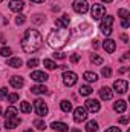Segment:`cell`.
Returning <instances> with one entry per match:
<instances>
[{"instance_id": "3", "label": "cell", "mask_w": 130, "mask_h": 132, "mask_svg": "<svg viewBox=\"0 0 130 132\" xmlns=\"http://www.w3.org/2000/svg\"><path fill=\"white\" fill-rule=\"evenodd\" d=\"M34 109H35L37 115H40V117H46V115H48V112H49L48 104H46L41 98H38V100H35V101H34Z\"/></svg>"}, {"instance_id": "46", "label": "cell", "mask_w": 130, "mask_h": 132, "mask_svg": "<svg viewBox=\"0 0 130 132\" xmlns=\"http://www.w3.org/2000/svg\"><path fill=\"white\" fill-rule=\"evenodd\" d=\"M121 40H123L124 43H129V37H127L126 34H123V35H121Z\"/></svg>"}, {"instance_id": "47", "label": "cell", "mask_w": 130, "mask_h": 132, "mask_svg": "<svg viewBox=\"0 0 130 132\" xmlns=\"http://www.w3.org/2000/svg\"><path fill=\"white\" fill-rule=\"evenodd\" d=\"M129 69H130L129 66H124V68H121V69H119V72H121V74H124V72H127Z\"/></svg>"}, {"instance_id": "22", "label": "cell", "mask_w": 130, "mask_h": 132, "mask_svg": "<svg viewBox=\"0 0 130 132\" xmlns=\"http://www.w3.org/2000/svg\"><path fill=\"white\" fill-rule=\"evenodd\" d=\"M22 65H23V62L20 57H12L8 60V66H11V68H20Z\"/></svg>"}, {"instance_id": "11", "label": "cell", "mask_w": 130, "mask_h": 132, "mask_svg": "<svg viewBox=\"0 0 130 132\" xmlns=\"http://www.w3.org/2000/svg\"><path fill=\"white\" fill-rule=\"evenodd\" d=\"M31 78H32L34 81L41 83V81H46L49 77H48V74H46V72H43V71H34L32 74H31Z\"/></svg>"}, {"instance_id": "2", "label": "cell", "mask_w": 130, "mask_h": 132, "mask_svg": "<svg viewBox=\"0 0 130 132\" xmlns=\"http://www.w3.org/2000/svg\"><path fill=\"white\" fill-rule=\"evenodd\" d=\"M70 37V31L67 28H58V29H52L48 35V45L54 49H60L63 48L67 40Z\"/></svg>"}, {"instance_id": "27", "label": "cell", "mask_w": 130, "mask_h": 132, "mask_svg": "<svg viewBox=\"0 0 130 132\" xmlns=\"http://www.w3.org/2000/svg\"><path fill=\"white\" fill-rule=\"evenodd\" d=\"M44 20H46V17L41 15V14H37V15H34L32 17V23L34 25H41V23H44Z\"/></svg>"}, {"instance_id": "5", "label": "cell", "mask_w": 130, "mask_h": 132, "mask_svg": "<svg viewBox=\"0 0 130 132\" xmlns=\"http://www.w3.org/2000/svg\"><path fill=\"white\" fill-rule=\"evenodd\" d=\"M78 81V75L72 71H64L63 72V83L66 86H73Z\"/></svg>"}, {"instance_id": "7", "label": "cell", "mask_w": 130, "mask_h": 132, "mask_svg": "<svg viewBox=\"0 0 130 132\" xmlns=\"http://www.w3.org/2000/svg\"><path fill=\"white\" fill-rule=\"evenodd\" d=\"M113 89H115V92H118V94H126L127 89H129L127 80H116V81L113 83Z\"/></svg>"}, {"instance_id": "45", "label": "cell", "mask_w": 130, "mask_h": 132, "mask_svg": "<svg viewBox=\"0 0 130 132\" xmlns=\"http://www.w3.org/2000/svg\"><path fill=\"white\" fill-rule=\"evenodd\" d=\"M129 57H130V52H126V54H124L119 60H121V62H126V60H129Z\"/></svg>"}, {"instance_id": "35", "label": "cell", "mask_w": 130, "mask_h": 132, "mask_svg": "<svg viewBox=\"0 0 130 132\" xmlns=\"http://www.w3.org/2000/svg\"><path fill=\"white\" fill-rule=\"evenodd\" d=\"M101 74H103V77H106V78H107V77H110V75H112V69L106 66V68H103V71H101Z\"/></svg>"}, {"instance_id": "18", "label": "cell", "mask_w": 130, "mask_h": 132, "mask_svg": "<svg viewBox=\"0 0 130 132\" xmlns=\"http://www.w3.org/2000/svg\"><path fill=\"white\" fill-rule=\"evenodd\" d=\"M113 109H115L116 112L123 114V112H126V109H127V103H126L124 100H118V101H115V104H113Z\"/></svg>"}, {"instance_id": "33", "label": "cell", "mask_w": 130, "mask_h": 132, "mask_svg": "<svg viewBox=\"0 0 130 132\" xmlns=\"http://www.w3.org/2000/svg\"><path fill=\"white\" fill-rule=\"evenodd\" d=\"M118 15H119L121 19H129L130 12L127 11V9H118Z\"/></svg>"}, {"instance_id": "26", "label": "cell", "mask_w": 130, "mask_h": 132, "mask_svg": "<svg viewBox=\"0 0 130 132\" xmlns=\"http://www.w3.org/2000/svg\"><path fill=\"white\" fill-rule=\"evenodd\" d=\"M86 131L89 132H97L98 131V123L97 121H87V125H86Z\"/></svg>"}, {"instance_id": "15", "label": "cell", "mask_w": 130, "mask_h": 132, "mask_svg": "<svg viewBox=\"0 0 130 132\" xmlns=\"http://www.w3.org/2000/svg\"><path fill=\"white\" fill-rule=\"evenodd\" d=\"M69 23H70V19H69V15H66V14L55 20V26H57V28H69Z\"/></svg>"}, {"instance_id": "23", "label": "cell", "mask_w": 130, "mask_h": 132, "mask_svg": "<svg viewBox=\"0 0 130 132\" xmlns=\"http://www.w3.org/2000/svg\"><path fill=\"white\" fill-rule=\"evenodd\" d=\"M20 111H22V112H25V114H29V112L32 111L31 103H28V101H22V103H20Z\"/></svg>"}, {"instance_id": "49", "label": "cell", "mask_w": 130, "mask_h": 132, "mask_svg": "<svg viewBox=\"0 0 130 132\" xmlns=\"http://www.w3.org/2000/svg\"><path fill=\"white\" fill-rule=\"evenodd\" d=\"M70 132H81V131H80V129H72Z\"/></svg>"}, {"instance_id": "51", "label": "cell", "mask_w": 130, "mask_h": 132, "mask_svg": "<svg viewBox=\"0 0 130 132\" xmlns=\"http://www.w3.org/2000/svg\"><path fill=\"white\" fill-rule=\"evenodd\" d=\"M25 132H32V131H31V129H28V131H25Z\"/></svg>"}, {"instance_id": "30", "label": "cell", "mask_w": 130, "mask_h": 132, "mask_svg": "<svg viewBox=\"0 0 130 132\" xmlns=\"http://www.w3.org/2000/svg\"><path fill=\"white\" fill-rule=\"evenodd\" d=\"M17 114H18V111H17V108H14V106H9V108L6 109V112H5L6 117H15Z\"/></svg>"}, {"instance_id": "42", "label": "cell", "mask_w": 130, "mask_h": 132, "mask_svg": "<svg viewBox=\"0 0 130 132\" xmlns=\"http://www.w3.org/2000/svg\"><path fill=\"white\" fill-rule=\"evenodd\" d=\"M119 123H123V125H126V123H129V117H127V115H124V117H121V118H119Z\"/></svg>"}, {"instance_id": "20", "label": "cell", "mask_w": 130, "mask_h": 132, "mask_svg": "<svg viewBox=\"0 0 130 132\" xmlns=\"http://www.w3.org/2000/svg\"><path fill=\"white\" fill-rule=\"evenodd\" d=\"M112 25H113V17L106 15V17H103V22H101L99 28H112Z\"/></svg>"}, {"instance_id": "43", "label": "cell", "mask_w": 130, "mask_h": 132, "mask_svg": "<svg viewBox=\"0 0 130 132\" xmlns=\"http://www.w3.org/2000/svg\"><path fill=\"white\" fill-rule=\"evenodd\" d=\"M106 132H121V129H119V128H115V126H112V128H109Z\"/></svg>"}, {"instance_id": "8", "label": "cell", "mask_w": 130, "mask_h": 132, "mask_svg": "<svg viewBox=\"0 0 130 132\" xmlns=\"http://www.w3.org/2000/svg\"><path fill=\"white\" fill-rule=\"evenodd\" d=\"M87 118V111H86V108H77L75 111H73V120L77 121V123H81V121H84Z\"/></svg>"}, {"instance_id": "16", "label": "cell", "mask_w": 130, "mask_h": 132, "mask_svg": "<svg viewBox=\"0 0 130 132\" xmlns=\"http://www.w3.org/2000/svg\"><path fill=\"white\" fill-rule=\"evenodd\" d=\"M99 97H101L103 100H112L113 92H112V89H110V88L104 86V88H101V89H99Z\"/></svg>"}, {"instance_id": "28", "label": "cell", "mask_w": 130, "mask_h": 132, "mask_svg": "<svg viewBox=\"0 0 130 132\" xmlns=\"http://www.w3.org/2000/svg\"><path fill=\"white\" fill-rule=\"evenodd\" d=\"M34 126H35L38 131H44V129H46V123H44L43 120H40V118L34 120Z\"/></svg>"}, {"instance_id": "53", "label": "cell", "mask_w": 130, "mask_h": 132, "mask_svg": "<svg viewBox=\"0 0 130 132\" xmlns=\"http://www.w3.org/2000/svg\"><path fill=\"white\" fill-rule=\"evenodd\" d=\"M0 2H3V0H0Z\"/></svg>"}, {"instance_id": "48", "label": "cell", "mask_w": 130, "mask_h": 132, "mask_svg": "<svg viewBox=\"0 0 130 132\" xmlns=\"http://www.w3.org/2000/svg\"><path fill=\"white\" fill-rule=\"evenodd\" d=\"M31 2H34V3H43L44 0H31Z\"/></svg>"}, {"instance_id": "36", "label": "cell", "mask_w": 130, "mask_h": 132, "mask_svg": "<svg viewBox=\"0 0 130 132\" xmlns=\"http://www.w3.org/2000/svg\"><path fill=\"white\" fill-rule=\"evenodd\" d=\"M17 100H18V95H17L15 92H14V94H9V95H8V101H9V103H15Z\"/></svg>"}, {"instance_id": "38", "label": "cell", "mask_w": 130, "mask_h": 132, "mask_svg": "<svg viewBox=\"0 0 130 132\" xmlns=\"http://www.w3.org/2000/svg\"><path fill=\"white\" fill-rule=\"evenodd\" d=\"M5 97H8V89L6 88H2L0 89V100H3Z\"/></svg>"}, {"instance_id": "37", "label": "cell", "mask_w": 130, "mask_h": 132, "mask_svg": "<svg viewBox=\"0 0 130 132\" xmlns=\"http://www.w3.org/2000/svg\"><path fill=\"white\" fill-rule=\"evenodd\" d=\"M37 65H38V60H37V59H31V60H28V66H29V68H35Z\"/></svg>"}, {"instance_id": "25", "label": "cell", "mask_w": 130, "mask_h": 132, "mask_svg": "<svg viewBox=\"0 0 130 132\" xmlns=\"http://www.w3.org/2000/svg\"><path fill=\"white\" fill-rule=\"evenodd\" d=\"M92 92H94V89H92L90 86H87V85H84V86H81V88H80V94H81V95H84V97L90 95Z\"/></svg>"}, {"instance_id": "19", "label": "cell", "mask_w": 130, "mask_h": 132, "mask_svg": "<svg viewBox=\"0 0 130 132\" xmlns=\"http://www.w3.org/2000/svg\"><path fill=\"white\" fill-rule=\"evenodd\" d=\"M32 94H37V95H41V94H48V88L43 86V85H35L31 88Z\"/></svg>"}, {"instance_id": "17", "label": "cell", "mask_w": 130, "mask_h": 132, "mask_svg": "<svg viewBox=\"0 0 130 132\" xmlns=\"http://www.w3.org/2000/svg\"><path fill=\"white\" fill-rule=\"evenodd\" d=\"M51 128L57 132H67L69 131V126H67L66 123H61V121H54V123L51 125Z\"/></svg>"}, {"instance_id": "44", "label": "cell", "mask_w": 130, "mask_h": 132, "mask_svg": "<svg viewBox=\"0 0 130 132\" xmlns=\"http://www.w3.org/2000/svg\"><path fill=\"white\" fill-rule=\"evenodd\" d=\"M70 60H72V62H73V63H77V62H78V60H80V55H78V54H73V55H72V57H70Z\"/></svg>"}, {"instance_id": "32", "label": "cell", "mask_w": 130, "mask_h": 132, "mask_svg": "<svg viewBox=\"0 0 130 132\" xmlns=\"http://www.w3.org/2000/svg\"><path fill=\"white\" fill-rule=\"evenodd\" d=\"M90 62H92V63H95V65H103V62H104V60H103L99 55H97V54H92V55H90Z\"/></svg>"}, {"instance_id": "6", "label": "cell", "mask_w": 130, "mask_h": 132, "mask_svg": "<svg viewBox=\"0 0 130 132\" xmlns=\"http://www.w3.org/2000/svg\"><path fill=\"white\" fill-rule=\"evenodd\" d=\"M90 14H92V17H94V20H99V19H103V17H104V14H106V8H104L103 5L94 3Z\"/></svg>"}, {"instance_id": "40", "label": "cell", "mask_w": 130, "mask_h": 132, "mask_svg": "<svg viewBox=\"0 0 130 132\" xmlns=\"http://www.w3.org/2000/svg\"><path fill=\"white\" fill-rule=\"evenodd\" d=\"M54 57H55V59H60V60H63L66 55L63 54V52H55V54H54Z\"/></svg>"}, {"instance_id": "24", "label": "cell", "mask_w": 130, "mask_h": 132, "mask_svg": "<svg viewBox=\"0 0 130 132\" xmlns=\"http://www.w3.org/2000/svg\"><path fill=\"white\" fill-rule=\"evenodd\" d=\"M60 106H61V111H63V112H70V111H72V103H70L69 100H63V101L60 103Z\"/></svg>"}, {"instance_id": "10", "label": "cell", "mask_w": 130, "mask_h": 132, "mask_svg": "<svg viewBox=\"0 0 130 132\" xmlns=\"http://www.w3.org/2000/svg\"><path fill=\"white\" fill-rule=\"evenodd\" d=\"M86 111L98 112V111H99V101L95 100V98H87L86 100Z\"/></svg>"}, {"instance_id": "4", "label": "cell", "mask_w": 130, "mask_h": 132, "mask_svg": "<svg viewBox=\"0 0 130 132\" xmlns=\"http://www.w3.org/2000/svg\"><path fill=\"white\" fill-rule=\"evenodd\" d=\"M72 8L78 14H86L89 11V3H87V0H73Z\"/></svg>"}, {"instance_id": "31", "label": "cell", "mask_w": 130, "mask_h": 132, "mask_svg": "<svg viewBox=\"0 0 130 132\" xmlns=\"http://www.w3.org/2000/svg\"><path fill=\"white\" fill-rule=\"evenodd\" d=\"M11 54H12V49H11V48L3 46V48L0 49V55H2V57H9Z\"/></svg>"}, {"instance_id": "50", "label": "cell", "mask_w": 130, "mask_h": 132, "mask_svg": "<svg viewBox=\"0 0 130 132\" xmlns=\"http://www.w3.org/2000/svg\"><path fill=\"white\" fill-rule=\"evenodd\" d=\"M103 2H106V3H110V2H113V0H103Z\"/></svg>"}, {"instance_id": "9", "label": "cell", "mask_w": 130, "mask_h": 132, "mask_svg": "<svg viewBox=\"0 0 130 132\" xmlns=\"http://www.w3.org/2000/svg\"><path fill=\"white\" fill-rule=\"evenodd\" d=\"M20 118L15 115V117H6V120H5V126L8 128V129H15L18 125H20Z\"/></svg>"}, {"instance_id": "34", "label": "cell", "mask_w": 130, "mask_h": 132, "mask_svg": "<svg viewBox=\"0 0 130 132\" xmlns=\"http://www.w3.org/2000/svg\"><path fill=\"white\" fill-rule=\"evenodd\" d=\"M26 22V15H23V14H18L17 17H15V23L17 25H23Z\"/></svg>"}, {"instance_id": "14", "label": "cell", "mask_w": 130, "mask_h": 132, "mask_svg": "<svg viewBox=\"0 0 130 132\" xmlns=\"http://www.w3.org/2000/svg\"><path fill=\"white\" fill-rule=\"evenodd\" d=\"M9 83H11V86H12V88L20 89V88L25 85V80H23L20 75H14V77H11V78H9Z\"/></svg>"}, {"instance_id": "1", "label": "cell", "mask_w": 130, "mask_h": 132, "mask_svg": "<svg viewBox=\"0 0 130 132\" xmlns=\"http://www.w3.org/2000/svg\"><path fill=\"white\" fill-rule=\"evenodd\" d=\"M43 45V37L37 29H28L22 37V49L28 54L38 51Z\"/></svg>"}, {"instance_id": "13", "label": "cell", "mask_w": 130, "mask_h": 132, "mask_svg": "<svg viewBox=\"0 0 130 132\" xmlns=\"http://www.w3.org/2000/svg\"><path fill=\"white\" fill-rule=\"evenodd\" d=\"M103 48L106 49V52L112 54V52H115V49H116V43H115V40L107 38L106 42H103Z\"/></svg>"}, {"instance_id": "12", "label": "cell", "mask_w": 130, "mask_h": 132, "mask_svg": "<svg viewBox=\"0 0 130 132\" xmlns=\"http://www.w3.org/2000/svg\"><path fill=\"white\" fill-rule=\"evenodd\" d=\"M23 8H25L23 0H11V2H9V9L14 11V12H20Z\"/></svg>"}, {"instance_id": "21", "label": "cell", "mask_w": 130, "mask_h": 132, "mask_svg": "<svg viewBox=\"0 0 130 132\" xmlns=\"http://www.w3.org/2000/svg\"><path fill=\"white\" fill-rule=\"evenodd\" d=\"M83 78L86 80V81H89V83H95L98 80V75L95 74V72H90V71H87V72H84V75H83Z\"/></svg>"}, {"instance_id": "52", "label": "cell", "mask_w": 130, "mask_h": 132, "mask_svg": "<svg viewBox=\"0 0 130 132\" xmlns=\"http://www.w3.org/2000/svg\"><path fill=\"white\" fill-rule=\"evenodd\" d=\"M0 115H2V108H0Z\"/></svg>"}, {"instance_id": "39", "label": "cell", "mask_w": 130, "mask_h": 132, "mask_svg": "<svg viewBox=\"0 0 130 132\" xmlns=\"http://www.w3.org/2000/svg\"><path fill=\"white\" fill-rule=\"evenodd\" d=\"M99 29H101V32L104 35H110L112 34V28H99Z\"/></svg>"}, {"instance_id": "29", "label": "cell", "mask_w": 130, "mask_h": 132, "mask_svg": "<svg viewBox=\"0 0 130 132\" xmlns=\"http://www.w3.org/2000/svg\"><path fill=\"white\" fill-rule=\"evenodd\" d=\"M43 65H44V68H46V69H49V71H52V69H55V68H58L55 62H52V60H49V59H46V60L43 62Z\"/></svg>"}, {"instance_id": "41", "label": "cell", "mask_w": 130, "mask_h": 132, "mask_svg": "<svg viewBox=\"0 0 130 132\" xmlns=\"http://www.w3.org/2000/svg\"><path fill=\"white\" fill-rule=\"evenodd\" d=\"M121 25H123V28H129V26H130L129 19H123V23H121Z\"/></svg>"}]
</instances>
